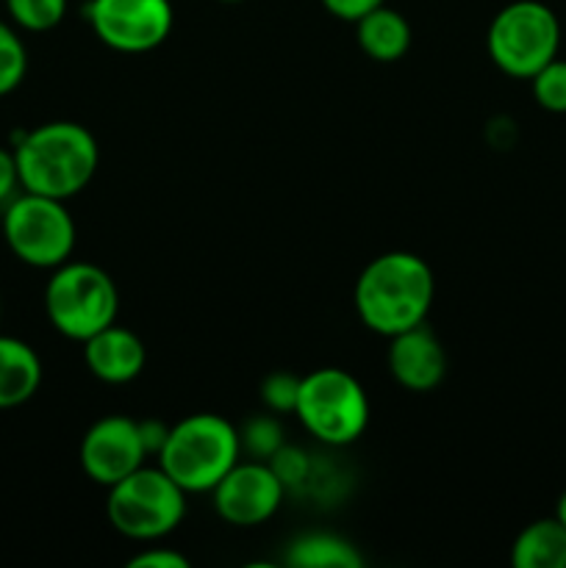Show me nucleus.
Masks as SVG:
<instances>
[{
  "label": "nucleus",
  "instance_id": "nucleus-1",
  "mask_svg": "<svg viewBox=\"0 0 566 568\" xmlns=\"http://www.w3.org/2000/svg\"><path fill=\"white\" fill-rule=\"evenodd\" d=\"M436 297L433 270L422 255L392 250L361 270L355 281V314L366 331L377 336H397L422 325Z\"/></svg>",
  "mask_w": 566,
  "mask_h": 568
},
{
  "label": "nucleus",
  "instance_id": "nucleus-2",
  "mask_svg": "<svg viewBox=\"0 0 566 568\" xmlns=\"http://www.w3.org/2000/svg\"><path fill=\"white\" fill-rule=\"evenodd\" d=\"M22 192L70 200L92 183L100 150L92 131L81 122L53 120L20 133L14 142Z\"/></svg>",
  "mask_w": 566,
  "mask_h": 568
},
{
  "label": "nucleus",
  "instance_id": "nucleus-3",
  "mask_svg": "<svg viewBox=\"0 0 566 568\" xmlns=\"http://www.w3.org/2000/svg\"><path fill=\"white\" fill-rule=\"evenodd\" d=\"M155 458L186 494H211L242 460V442L225 416L203 410L172 425Z\"/></svg>",
  "mask_w": 566,
  "mask_h": 568
},
{
  "label": "nucleus",
  "instance_id": "nucleus-4",
  "mask_svg": "<svg viewBox=\"0 0 566 568\" xmlns=\"http://www.w3.org/2000/svg\"><path fill=\"white\" fill-rule=\"evenodd\" d=\"M44 314L70 342H87L120 314V292L109 272L89 261H64L44 286Z\"/></svg>",
  "mask_w": 566,
  "mask_h": 568
},
{
  "label": "nucleus",
  "instance_id": "nucleus-5",
  "mask_svg": "<svg viewBox=\"0 0 566 568\" xmlns=\"http://www.w3.org/2000/svg\"><path fill=\"white\" fill-rule=\"evenodd\" d=\"M294 416L320 444L347 447L366 433L372 408L364 386L347 369L322 366L300 377Z\"/></svg>",
  "mask_w": 566,
  "mask_h": 568
},
{
  "label": "nucleus",
  "instance_id": "nucleus-6",
  "mask_svg": "<svg viewBox=\"0 0 566 568\" xmlns=\"http://www.w3.org/2000/svg\"><path fill=\"white\" fill-rule=\"evenodd\" d=\"M105 516L131 541H161L186 516V491L161 466H139L109 488Z\"/></svg>",
  "mask_w": 566,
  "mask_h": 568
},
{
  "label": "nucleus",
  "instance_id": "nucleus-7",
  "mask_svg": "<svg viewBox=\"0 0 566 568\" xmlns=\"http://www.w3.org/2000/svg\"><path fill=\"white\" fill-rule=\"evenodd\" d=\"M486 50L499 72L530 81L558 55V14L542 0H514L494 14L486 33Z\"/></svg>",
  "mask_w": 566,
  "mask_h": 568
},
{
  "label": "nucleus",
  "instance_id": "nucleus-8",
  "mask_svg": "<svg viewBox=\"0 0 566 568\" xmlns=\"http://www.w3.org/2000/svg\"><path fill=\"white\" fill-rule=\"evenodd\" d=\"M3 239L17 261L53 272L72 258L75 220L67 211V200L20 192L3 209Z\"/></svg>",
  "mask_w": 566,
  "mask_h": 568
},
{
  "label": "nucleus",
  "instance_id": "nucleus-9",
  "mask_svg": "<svg viewBox=\"0 0 566 568\" xmlns=\"http://www.w3.org/2000/svg\"><path fill=\"white\" fill-rule=\"evenodd\" d=\"M89 28L117 53H148L166 42L175 26L170 0H89Z\"/></svg>",
  "mask_w": 566,
  "mask_h": 568
},
{
  "label": "nucleus",
  "instance_id": "nucleus-10",
  "mask_svg": "<svg viewBox=\"0 0 566 568\" xmlns=\"http://www.w3.org/2000/svg\"><path fill=\"white\" fill-rule=\"evenodd\" d=\"M214 510L233 527H259L281 510L286 486L270 460H239L211 491Z\"/></svg>",
  "mask_w": 566,
  "mask_h": 568
},
{
  "label": "nucleus",
  "instance_id": "nucleus-11",
  "mask_svg": "<svg viewBox=\"0 0 566 568\" xmlns=\"http://www.w3.org/2000/svg\"><path fill=\"white\" fill-rule=\"evenodd\" d=\"M78 458L89 480L111 488L150 458L142 438V422L122 414L103 416L83 433Z\"/></svg>",
  "mask_w": 566,
  "mask_h": 568
},
{
  "label": "nucleus",
  "instance_id": "nucleus-12",
  "mask_svg": "<svg viewBox=\"0 0 566 568\" xmlns=\"http://www.w3.org/2000/svg\"><path fill=\"white\" fill-rule=\"evenodd\" d=\"M388 372L405 392H433L447 375V355L436 333L422 322L388 338Z\"/></svg>",
  "mask_w": 566,
  "mask_h": 568
},
{
  "label": "nucleus",
  "instance_id": "nucleus-13",
  "mask_svg": "<svg viewBox=\"0 0 566 568\" xmlns=\"http://www.w3.org/2000/svg\"><path fill=\"white\" fill-rule=\"evenodd\" d=\"M83 361L100 383L125 386L148 366V347L137 333L114 322L83 342Z\"/></svg>",
  "mask_w": 566,
  "mask_h": 568
},
{
  "label": "nucleus",
  "instance_id": "nucleus-14",
  "mask_svg": "<svg viewBox=\"0 0 566 568\" xmlns=\"http://www.w3.org/2000/svg\"><path fill=\"white\" fill-rule=\"evenodd\" d=\"M42 358L28 342L0 336V410L20 408L42 386Z\"/></svg>",
  "mask_w": 566,
  "mask_h": 568
},
{
  "label": "nucleus",
  "instance_id": "nucleus-15",
  "mask_svg": "<svg viewBox=\"0 0 566 568\" xmlns=\"http://www.w3.org/2000/svg\"><path fill=\"white\" fill-rule=\"evenodd\" d=\"M355 39L372 61L392 64L411 50V26L397 9L383 3L355 20Z\"/></svg>",
  "mask_w": 566,
  "mask_h": 568
},
{
  "label": "nucleus",
  "instance_id": "nucleus-16",
  "mask_svg": "<svg viewBox=\"0 0 566 568\" xmlns=\"http://www.w3.org/2000/svg\"><path fill=\"white\" fill-rule=\"evenodd\" d=\"M511 564L516 568H566V527L555 516L530 521L511 547Z\"/></svg>",
  "mask_w": 566,
  "mask_h": 568
},
{
  "label": "nucleus",
  "instance_id": "nucleus-17",
  "mask_svg": "<svg viewBox=\"0 0 566 568\" xmlns=\"http://www.w3.org/2000/svg\"><path fill=\"white\" fill-rule=\"evenodd\" d=\"M286 564L294 568H361L364 558L350 541L327 532H311L292 541Z\"/></svg>",
  "mask_w": 566,
  "mask_h": 568
},
{
  "label": "nucleus",
  "instance_id": "nucleus-18",
  "mask_svg": "<svg viewBox=\"0 0 566 568\" xmlns=\"http://www.w3.org/2000/svg\"><path fill=\"white\" fill-rule=\"evenodd\" d=\"M6 11L22 31L44 33L61 26L67 17V0H6Z\"/></svg>",
  "mask_w": 566,
  "mask_h": 568
},
{
  "label": "nucleus",
  "instance_id": "nucleus-19",
  "mask_svg": "<svg viewBox=\"0 0 566 568\" xmlns=\"http://www.w3.org/2000/svg\"><path fill=\"white\" fill-rule=\"evenodd\" d=\"M26 42H22L20 33H17L9 22H0V98L11 94L14 89H20V83L26 81Z\"/></svg>",
  "mask_w": 566,
  "mask_h": 568
},
{
  "label": "nucleus",
  "instance_id": "nucleus-20",
  "mask_svg": "<svg viewBox=\"0 0 566 568\" xmlns=\"http://www.w3.org/2000/svg\"><path fill=\"white\" fill-rule=\"evenodd\" d=\"M530 92L538 109L549 114H566V59L555 55L530 78Z\"/></svg>",
  "mask_w": 566,
  "mask_h": 568
},
{
  "label": "nucleus",
  "instance_id": "nucleus-21",
  "mask_svg": "<svg viewBox=\"0 0 566 568\" xmlns=\"http://www.w3.org/2000/svg\"><path fill=\"white\" fill-rule=\"evenodd\" d=\"M239 442H242V453H247L250 458L270 460L286 444V438H283V427L275 419V414H264L250 419L239 430Z\"/></svg>",
  "mask_w": 566,
  "mask_h": 568
},
{
  "label": "nucleus",
  "instance_id": "nucleus-22",
  "mask_svg": "<svg viewBox=\"0 0 566 568\" xmlns=\"http://www.w3.org/2000/svg\"><path fill=\"white\" fill-rule=\"evenodd\" d=\"M261 403L272 410V414H294L300 394V377L289 375V372H272L261 383Z\"/></svg>",
  "mask_w": 566,
  "mask_h": 568
},
{
  "label": "nucleus",
  "instance_id": "nucleus-23",
  "mask_svg": "<svg viewBox=\"0 0 566 568\" xmlns=\"http://www.w3.org/2000/svg\"><path fill=\"white\" fill-rule=\"evenodd\" d=\"M270 466L275 469V475L283 480L286 491L292 486H300V483L309 477V460H305V455L300 453V449L289 447V444H283V447L272 455Z\"/></svg>",
  "mask_w": 566,
  "mask_h": 568
},
{
  "label": "nucleus",
  "instance_id": "nucleus-24",
  "mask_svg": "<svg viewBox=\"0 0 566 568\" xmlns=\"http://www.w3.org/2000/svg\"><path fill=\"white\" fill-rule=\"evenodd\" d=\"M131 568H189V558H183L181 552L166 547H153V549H142L139 555H133L128 560Z\"/></svg>",
  "mask_w": 566,
  "mask_h": 568
},
{
  "label": "nucleus",
  "instance_id": "nucleus-25",
  "mask_svg": "<svg viewBox=\"0 0 566 568\" xmlns=\"http://www.w3.org/2000/svg\"><path fill=\"white\" fill-rule=\"evenodd\" d=\"M22 192L14 150L0 148V205H9Z\"/></svg>",
  "mask_w": 566,
  "mask_h": 568
},
{
  "label": "nucleus",
  "instance_id": "nucleus-26",
  "mask_svg": "<svg viewBox=\"0 0 566 568\" xmlns=\"http://www.w3.org/2000/svg\"><path fill=\"white\" fill-rule=\"evenodd\" d=\"M320 3L325 6L327 14H333L336 20L355 22V20H361L366 11H372V9H377V6L386 3V0H320Z\"/></svg>",
  "mask_w": 566,
  "mask_h": 568
},
{
  "label": "nucleus",
  "instance_id": "nucleus-27",
  "mask_svg": "<svg viewBox=\"0 0 566 568\" xmlns=\"http://www.w3.org/2000/svg\"><path fill=\"white\" fill-rule=\"evenodd\" d=\"M166 433H170V427H164L161 422H142V438L150 455L161 453V447L166 442Z\"/></svg>",
  "mask_w": 566,
  "mask_h": 568
},
{
  "label": "nucleus",
  "instance_id": "nucleus-28",
  "mask_svg": "<svg viewBox=\"0 0 566 568\" xmlns=\"http://www.w3.org/2000/svg\"><path fill=\"white\" fill-rule=\"evenodd\" d=\"M555 519L566 527V491L558 497V505H555Z\"/></svg>",
  "mask_w": 566,
  "mask_h": 568
},
{
  "label": "nucleus",
  "instance_id": "nucleus-29",
  "mask_svg": "<svg viewBox=\"0 0 566 568\" xmlns=\"http://www.w3.org/2000/svg\"><path fill=\"white\" fill-rule=\"evenodd\" d=\"M222 3H242V0H222Z\"/></svg>",
  "mask_w": 566,
  "mask_h": 568
}]
</instances>
